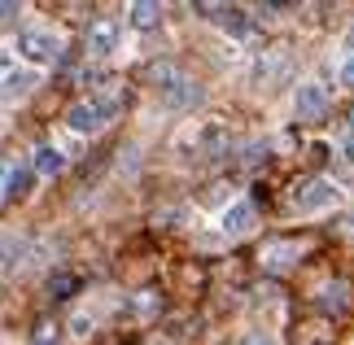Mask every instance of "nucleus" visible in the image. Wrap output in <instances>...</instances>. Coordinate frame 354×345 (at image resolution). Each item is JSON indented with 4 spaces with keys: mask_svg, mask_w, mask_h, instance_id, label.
Segmentation results:
<instances>
[{
    "mask_svg": "<svg viewBox=\"0 0 354 345\" xmlns=\"http://www.w3.org/2000/svg\"><path fill=\"white\" fill-rule=\"evenodd\" d=\"M53 341H57V328H53V324H35L31 345H53Z\"/></svg>",
    "mask_w": 354,
    "mask_h": 345,
    "instance_id": "obj_17",
    "label": "nucleus"
},
{
    "mask_svg": "<svg viewBox=\"0 0 354 345\" xmlns=\"http://www.w3.org/2000/svg\"><path fill=\"white\" fill-rule=\"evenodd\" d=\"M214 22H219L223 31H232V35H245V31H250V18H245V9H236V5H219Z\"/></svg>",
    "mask_w": 354,
    "mask_h": 345,
    "instance_id": "obj_13",
    "label": "nucleus"
},
{
    "mask_svg": "<svg viewBox=\"0 0 354 345\" xmlns=\"http://www.w3.org/2000/svg\"><path fill=\"white\" fill-rule=\"evenodd\" d=\"M342 84H346V88H354V57L342 66Z\"/></svg>",
    "mask_w": 354,
    "mask_h": 345,
    "instance_id": "obj_18",
    "label": "nucleus"
},
{
    "mask_svg": "<svg viewBox=\"0 0 354 345\" xmlns=\"http://www.w3.org/2000/svg\"><path fill=\"white\" fill-rule=\"evenodd\" d=\"M250 223H254V205L236 201V205H227V210H223V232H227V236H241V232H250Z\"/></svg>",
    "mask_w": 354,
    "mask_h": 345,
    "instance_id": "obj_8",
    "label": "nucleus"
},
{
    "mask_svg": "<svg viewBox=\"0 0 354 345\" xmlns=\"http://www.w3.org/2000/svg\"><path fill=\"white\" fill-rule=\"evenodd\" d=\"M245 345H271V341H267V337H258V333H254V337H250V341H245Z\"/></svg>",
    "mask_w": 354,
    "mask_h": 345,
    "instance_id": "obj_19",
    "label": "nucleus"
},
{
    "mask_svg": "<svg viewBox=\"0 0 354 345\" xmlns=\"http://www.w3.org/2000/svg\"><path fill=\"white\" fill-rule=\"evenodd\" d=\"M18 258H22V241L9 232V236H5V275H13V271H18Z\"/></svg>",
    "mask_w": 354,
    "mask_h": 345,
    "instance_id": "obj_16",
    "label": "nucleus"
},
{
    "mask_svg": "<svg viewBox=\"0 0 354 345\" xmlns=\"http://www.w3.org/2000/svg\"><path fill=\"white\" fill-rule=\"evenodd\" d=\"M158 22H162V9L153 5V0H140V5H131V26H136V31H153Z\"/></svg>",
    "mask_w": 354,
    "mask_h": 345,
    "instance_id": "obj_14",
    "label": "nucleus"
},
{
    "mask_svg": "<svg viewBox=\"0 0 354 345\" xmlns=\"http://www.w3.org/2000/svg\"><path fill=\"white\" fill-rule=\"evenodd\" d=\"M75 288H79V280H75V275L71 271H57V275H48V297H71L75 293Z\"/></svg>",
    "mask_w": 354,
    "mask_h": 345,
    "instance_id": "obj_15",
    "label": "nucleus"
},
{
    "mask_svg": "<svg viewBox=\"0 0 354 345\" xmlns=\"http://www.w3.org/2000/svg\"><path fill=\"white\" fill-rule=\"evenodd\" d=\"M26 188H31V171L26 167H5V201L26 197Z\"/></svg>",
    "mask_w": 354,
    "mask_h": 345,
    "instance_id": "obj_12",
    "label": "nucleus"
},
{
    "mask_svg": "<svg viewBox=\"0 0 354 345\" xmlns=\"http://www.w3.org/2000/svg\"><path fill=\"white\" fill-rule=\"evenodd\" d=\"M346 153H350V162H354V136H350V140H346Z\"/></svg>",
    "mask_w": 354,
    "mask_h": 345,
    "instance_id": "obj_21",
    "label": "nucleus"
},
{
    "mask_svg": "<svg viewBox=\"0 0 354 345\" xmlns=\"http://www.w3.org/2000/svg\"><path fill=\"white\" fill-rule=\"evenodd\" d=\"M350 136H354V114H350Z\"/></svg>",
    "mask_w": 354,
    "mask_h": 345,
    "instance_id": "obj_22",
    "label": "nucleus"
},
{
    "mask_svg": "<svg viewBox=\"0 0 354 345\" xmlns=\"http://www.w3.org/2000/svg\"><path fill=\"white\" fill-rule=\"evenodd\" d=\"M284 66H289V48H284V44H276V48H267L263 53V57H258L254 62V84H276V79L284 75Z\"/></svg>",
    "mask_w": 354,
    "mask_h": 345,
    "instance_id": "obj_6",
    "label": "nucleus"
},
{
    "mask_svg": "<svg viewBox=\"0 0 354 345\" xmlns=\"http://www.w3.org/2000/svg\"><path fill=\"white\" fill-rule=\"evenodd\" d=\"M337 192H342V188H337L333 179H324V175H319V179H310V184L293 197V210H297V214H315V210H324V205H333V201H337Z\"/></svg>",
    "mask_w": 354,
    "mask_h": 345,
    "instance_id": "obj_5",
    "label": "nucleus"
},
{
    "mask_svg": "<svg viewBox=\"0 0 354 345\" xmlns=\"http://www.w3.org/2000/svg\"><path fill=\"white\" fill-rule=\"evenodd\" d=\"M118 101H122V96H105V101H79L71 114H66V122H71V131H79V136H97L105 122L114 118Z\"/></svg>",
    "mask_w": 354,
    "mask_h": 345,
    "instance_id": "obj_2",
    "label": "nucleus"
},
{
    "mask_svg": "<svg viewBox=\"0 0 354 345\" xmlns=\"http://www.w3.org/2000/svg\"><path fill=\"white\" fill-rule=\"evenodd\" d=\"M18 53H22L26 62H35V66H53V62L62 57V39L53 35V31H22Z\"/></svg>",
    "mask_w": 354,
    "mask_h": 345,
    "instance_id": "obj_3",
    "label": "nucleus"
},
{
    "mask_svg": "<svg viewBox=\"0 0 354 345\" xmlns=\"http://www.w3.org/2000/svg\"><path fill=\"white\" fill-rule=\"evenodd\" d=\"M346 53H354V26L346 31Z\"/></svg>",
    "mask_w": 354,
    "mask_h": 345,
    "instance_id": "obj_20",
    "label": "nucleus"
},
{
    "mask_svg": "<svg viewBox=\"0 0 354 345\" xmlns=\"http://www.w3.org/2000/svg\"><path fill=\"white\" fill-rule=\"evenodd\" d=\"M149 79H153V88H158V96H162V105H171V109H184V105H193V101H197V84L180 71V66H171V62L149 66Z\"/></svg>",
    "mask_w": 354,
    "mask_h": 345,
    "instance_id": "obj_1",
    "label": "nucleus"
},
{
    "mask_svg": "<svg viewBox=\"0 0 354 345\" xmlns=\"http://www.w3.org/2000/svg\"><path fill=\"white\" fill-rule=\"evenodd\" d=\"M35 84L31 71H13V66H5V101H18V96H26Z\"/></svg>",
    "mask_w": 354,
    "mask_h": 345,
    "instance_id": "obj_11",
    "label": "nucleus"
},
{
    "mask_svg": "<svg viewBox=\"0 0 354 345\" xmlns=\"http://www.w3.org/2000/svg\"><path fill=\"white\" fill-rule=\"evenodd\" d=\"M118 48V22L114 18H97L88 26V53H97V57H105V53Z\"/></svg>",
    "mask_w": 354,
    "mask_h": 345,
    "instance_id": "obj_7",
    "label": "nucleus"
},
{
    "mask_svg": "<svg viewBox=\"0 0 354 345\" xmlns=\"http://www.w3.org/2000/svg\"><path fill=\"white\" fill-rule=\"evenodd\" d=\"M293 114L297 122H315L328 114V88H319V84H297L293 92Z\"/></svg>",
    "mask_w": 354,
    "mask_h": 345,
    "instance_id": "obj_4",
    "label": "nucleus"
},
{
    "mask_svg": "<svg viewBox=\"0 0 354 345\" xmlns=\"http://www.w3.org/2000/svg\"><path fill=\"white\" fill-rule=\"evenodd\" d=\"M31 167H35L39 175H62V171H66V153H62V149H53V144H39Z\"/></svg>",
    "mask_w": 354,
    "mask_h": 345,
    "instance_id": "obj_9",
    "label": "nucleus"
},
{
    "mask_svg": "<svg viewBox=\"0 0 354 345\" xmlns=\"http://www.w3.org/2000/svg\"><path fill=\"white\" fill-rule=\"evenodd\" d=\"M197 149H201L206 158L223 153V149H227V131H223V122H206V127H201V140H197Z\"/></svg>",
    "mask_w": 354,
    "mask_h": 345,
    "instance_id": "obj_10",
    "label": "nucleus"
}]
</instances>
